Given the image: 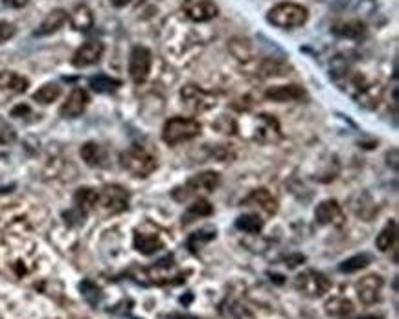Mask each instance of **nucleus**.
<instances>
[{
    "label": "nucleus",
    "mask_w": 399,
    "mask_h": 319,
    "mask_svg": "<svg viewBox=\"0 0 399 319\" xmlns=\"http://www.w3.org/2000/svg\"><path fill=\"white\" fill-rule=\"evenodd\" d=\"M332 34L343 39L359 40L366 35V26L363 21H338L332 26Z\"/></svg>",
    "instance_id": "obj_20"
},
{
    "label": "nucleus",
    "mask_w": 399,
    "mask_h": 319,
    "mask_svg": "<svg viewBox=\"0 0 399 319\" xmlns=\"http://www.w3.org/2000/svg\"><path fill=\"white\" fill-rule=\"evenodd\" d=\"M302 261H305L304 255H296V257L289 259V263H285V264H287V266H289V268H294V266H296V264L302 263Z\"/></svg>",
    "instance_id": "obj_37"
},
{
    "label": "nucleus",
    "mask_w": 399,
    "mask_h": 319,
    "mask_svg": "<svg viewBox=\"0 0 399 319\" xmlns=\"http://www.w3.org/2000/svg\"><path fill=\"white\" fill-rule=\"evenodd\" d=\"M103 213L107 215H118L129 207V193L122 185H105L102 193H98V204Z\"/></svg>",
    "instance_id": "obj_7"
},
{
    "label": "nucleus",
    "mask_w": 399,
    "mask_h": 319,
    "mask_svg": "<svg viewBox=\"0 0 399 319\" xmlns=\"http://www.w3.org/2000/svg\"><path fill=\"white\" fill-rule=\"evenodd\" d=\"M114 8H125L129 6L131 2H135V0H109Z\"/></svg>",
    "instance_id": "obj_38"
},
{
    "label": "nucleus",
    "mask_w": 399,
    "mask_h": 319,
    "mask_svg": "<svg viewBox=\"0 0 399 319\" xmlns=\"http://www.w3.org/2000/svg\"><path fill=\"white\" fill-rule=\"evenodd\" d=\"M81 158H83V162L90 167H100L105 163V151H103V147L100 143H96V141H89V143H85L81 147V151H79Z\"/></svg>",
    "instance_id": "obj_24"
},
{
    "label": "nucleus",
    "mask_w": 399,
    "mask_h": 319,
    "mask_svg": "<svg viewBox=\"0 0 399 319\" xmlns=\"http://www.w3.org/2000/svg\"><path fill=\"white\" fill-rule=\"evenodd\" d=\"M324 308L330 316H335V318H344L354 312V305L346 297H332L330 301H326Z\"/></svg>",
    "instance_id": "obj_31"
},
{
    "label": "nucleus",
    "mask_w": 399,
    "mask_h": 319,
    "mask_svg": "<svg viewBox=\"0 0 399 319\" xmlns=\"http://www.w3.org/2000/svg\"><path fill=\"white\" fill-rule=\"evenodd\" d=\"M17 34V28L8 21H0V45H4L10 39H13Z\"/></svg>",
    "instance_id": "obj_35"
},
{
    "label": "nucleus",
    "mask_w": 399,
    "mask_h": 319,
    "mask_svg": "<svg viewBox=\"0 0 399 319\" xmlns=\"http://www.w3.org/2000/svg\"><path fill=\"white\" fill-rule=\"evenodd\" d=\"M201 134V123L193 118L175 116L169 118L162 127V140L168 145H179L182 141H190Z\"/></svg>",
    "instance_id": "obj_4"
},
{
    "label": "nucleus",
    "mask_w": 399,
    "mask_h": 319,
    "mask_svg": "<svg viewBox=\"0 0 399 319\" xmlns=\"http://www.w3.org/2000/svg\"><path fill=\"white\" fill-rule=\"evenodd\" d=\"M184 13L191 23L203 24L214 21L219 15V8L214 0H186Z\"/></svg>",
    "instance_id": "obj_10"
},
{
    "label": "nucleus",
    "mask_w": 399,
    "mask_h": 319,
    "mask_svg": "<svg viewBox=\"0 0 399 319\" xmlns=\"http://www.w3.org/2000/svg\"><path fill=\"white\" fill-rule=\"evenodd\" d=\"M281 138V129L278 119L270 114H258L254 127V140L259 143H274Z\"/></svg>",
    "instance_id": "obj_13"
},
{
    "label": "nucleus",
    "mask_w": 399,
    "mask_h": 319,
    "mask_svg": "<svg viewBox=\"0 0 399 319\" xmlns=\"http://www.w3.org/2000/svg\"><path fill=\"white\" fill-rule=\"evenodd\" d=\"M315 220L322 226H335L341 228L346 222L344 211L337 200H324L321 202L315 209Z\"/></svg>",
    "instance_id": "obj_14"
},
{
    "label": "nucleus",
    "mask_w": 399,
    "mask_h": 319,
    "mask_svg": "<svg viewBox=\"0 0 399 319\" xmlns=\"http://www.w3.org/2000/svg\"><path fill=\"white\" fill-rule=\"evenodd\" d=\"M79 292H81V297H83L85 301L89 303L90 307H98L100 303H102V290H100V286H96V283L92 281L85 279L81 281V285H79Z\"/></svg>",
    "instance_id": "obj_33"
},
{
    "label": "nucleus",
    "mask_w": 399,
    "mask_h": 319,
    "mask_svg": "<svg viewBox=\"0 0 399 319\" xmlns=\"http://www.w3.org/2000/svg\"><path fill=\"white\" fill-rule=\"evenodd\" d=\"M245 206H254L258 207L259 211H263L265 215H274L278 211V200H276L272 193L269 189H256L252 191L250 195L243 200Z\"/></svg>",
    "instance_id": "obj_18"
},
{
    "label": "nucleus",
    "mask_w": 399,
    "mask_h": 319,
    "mask_svg": "<svg viewBox=\"0 0 399 319\" xmlns=\"http://www.w3.org/2000/svg\"><path fill=\"white\" fill-rule=\"evenodd\" d=\"M68 21H70L76 32H83L85 34V32H89L94 26V13H92V10L87 4H79V6L74 8Z\"/></svg>",
    "instance_id": "obj_21"
},
{
    "label": "nucleus",
    "mask_w": 399,
    "mask_h": 319,
    "mask_svg": "<svg viewBox=\"0 0 399 319\" xmlns=\"http://www.w3.org/2000/svg\"><path fill=\"white\" fill-rule=\"evenodd\" d=\"M90 88L98 92V94H113L116 90L122 86V81L114 78H109L105 73H100V75H94V78H90L89 81Z\"/></svg>",
    "instance_id": "obj_27"
},
{
    "label": "nucleus",
    "mask_w": 399,
    "mask_h": 319,
    "mask_svg": "<svg viewBox=\"0 0 399 319\" xmlns=\"http://www.w3.org/2000/svg\"><path fill=\"white\" fill-rule=\"evenodd\" d=\"M120 165L136 178H147L157 171V156L142 145H133L120 154Z\"/></svg>",
    "instance_id": "obj_2"
},
{
    "label": "nucleus",
    "mask_w": 399,
    "mask_h": 319,
    "mask_svg": "<svg viewBox=\"0 0 399 319\" xmlns=\"http://www.w3.org/2000/svg\"><path fill=\"white\" fill-rule=\"evenodd\" d=\"M103 51H105V46H103L102 40H87L76 50L72 57V64L76 68L94 67V64L102 61Z\"/></svg>",
    "instance_id": "obj_11"
},
{
    "label": "nucleus",
    "mask_w": 399,
    "mask_h": 319,
    "mask_svg": "<svg viewBox=\"0 0 399 319\" xmlns=\"http://www.w3.org/2000/svg\"><path fill=\"white\" fill-rule=\"evenodd\" d=\"M74 204H76V211H79L85 217L98 204V191H94L92 187H81L74 195Z\"/></svg>",
    "instance_id": "obj_23"
},
{
    "label": "nucleus",
    "mask_w": 399,
    "mask_h": 319,
    "mask_svg": "<svg viewBox=\"0 0 399 319\" xmlns=\"http://www.w3.org/2000/svg\"><path fill=\"white\" fill-rule=\"evenodd\" d=\"M169 319H199L195 318V316H188V314H171V316H168Z\"/></svg>",
    "instance_id": "obj_39"
},
{
    "label": "nucleus",
    "mask_w": 399,
    "mask_h": 319,
    "mask_svg": "<svg viewBox=\"0 0 399 319\" xmlns=\"http://www.w3.org/2000/svg\"><path fill=\"white\" fill-rule=\"evenodd\" d=\"M236 228L243 233H250V235H256L259 231L263 230V219H259L258 215L254 213H248V215H241L236 219Z\"/></svg>",
    "instance_id": "obj_30"
},
{
    "label": "nucleus",
    "mask_w": 399,
    "mask_h": 319,
    "mask_svg": "<svg viewBox=\"0 0 399 319\" xmlns=\"http://www.w3.org/2000/svg\"><path fill=\"white\" fill-rule=\"evenodd\" d=\"M265 97L276 103H287V101H300L305 97V90L300 84H280V86H270L265 92Z\"/></svg>",
    "instance_id": "obj_17"
},
{
    "label": "nucleus",
    "mask_w": 399,
    "mask_h": 319,
    "mask_svg": "<svg viewBox=\"0 0 399 319\" xmlns=\"http://www.w3.org/2000/svg\"><path fill=\"white\" fill-rule=\"evenodd\" d=\"M133 246H135L136 252H140L142 255H153V253H157L158 250H162L164 241L162 237H160V233L136 230L135 237H133Z\"/></svg>",
    "instance_id": "obj_16"
},
{
    "label": "nucleus",
    "mask_w": 399,
    "mask_h": 319,
    "mask_svg": "<svg viewBox=\"0 0 399 319\" xmlns=\"http://www.w3.org/2000/svg\"><path fill=\"white\" fill-rule=\"evenodd\" d=\"M30 0H4V6L12 8V10H21V8L28 6Z\"/></svg>",
    "instance_id": "obj_36"
},
{
    "label": "nucleus",
    "mask_w": 399,
    "mask_h": 319,
    "mask_svg": "<svg viewBox=\"0 0 399 319\" xmlns=\"http://www.w3.org/2000/svg\"><path fill=\"white\" fill-rule=\"evenodd\" d=\"M180 101L182 105L190 110V113L203 114L208 113L217 105V95L208 92V90L201 88L197 84H186L180 88Z\"/></svg>",
    "instance_id": "obj_6"
},
{
    "label": "nucleus",
    "mask_w": 399,
    "mask_h": 319,
    "mask_svg": "<svg viewBox=\"0 0 399 319\" xmlns=\"http://www.w3.org/2000/svg\"><path fill=\"white\" fill-rule=\"evenodd\" d=\"M396 241H398V222H396V220H390V222L382 228L381 233L377 235L376 246L379 252H388V250H392Z\"/></svg>",
    "instance_id": "obj_25"
},
{
    "label": "nucleus",
    "mask_w": 399,
    "mask_h": 319,
    "mask_svg": "<svg viewBox=\"0 0 399 319\" xmlns=\"http://www.w3.org/2000/svg\"><path fill=\"white\" fill-rule=\"evenodd\" d=\"M228 50L232 51V56L236 57L237 61L247 62L252 59V45H250V40L243 39V37H234L228 43Z\"/></svg>",
    "instance_id": "obj_29"
},
{
    "label": "nucleus",
    "mask_w": 399,
    "mask_h": 319,
    "mask_svg": "<svg viewBox=\"0 0 399 319\" xmlns=\"http://www.w3.org/2000/svg\"><path fill=\"white\" fill-rule=\"evenodd\" d=\"M30 86V81L17 72H0V106L6 105L13 97L24 94Z\"/></svg>",
    "instance_id": "obj_9"
},
{
    "label": "nucleus",
    "mask_w": 399,
    "mask_h": 319,
    "mask_svg": "<svg viewBox=\"0 0 399 319\" xmlns=\"http://www.w3.org/2000/svg\"><path fill=\"white\" fill-rule=\"evenodd\" d=\"M308 19H310L308 8L296 4V2H280V4L270 8L267 13L269 24L280 29L300 28L308 23Z\"/></svg>",
    "instance_id": "obj_1"
},
{
    "label": "nucleus",
    "mask_w": 399,
    "mask_h": 319,
    "mask_svg": "<svg viewBox=\"0 0 399 319\" xmlns=\"http://www.w3.org/2000/svg\"><path fill=\"white\" fill-rule=\"evenodd\" d=\"M217 237V230L215 228H203V230L191 233L190 239H188V248H190L191 253H199L201 248H204L208 242H212Z\"/></svg>",
    "instance_id": "obj_26"
},
{
    "label": "nucleus",
    "mask_w": 399,
    "mask_h": 319,
    "mask_svg": "<svg viewBox=\"0 0 399 319\" xmlns=\"http://www.w3.org/2000/svg\"><path fill=\"white\" fill-rule=\"evenodd\" d=\"M382 286H385V281H382L381 275L377 274H368L365 277H360L357 281V297L360 299L363 305H374L381 299Z\"/></svg>",
    "instance_id": "obj_12"
},
{
    "label": "nucleus",
    "mask_w": 399,
    "mask_h": 319,
    "mask_svg": "<svg viewBox=\"0 0 399 319\" xmlns=\"http://www.w3.org/2000/svg\"><path fill=\"white\" fill-rule=\"evenodd\" d=\"M153 54L146 46H135L129 56V75L135 84H144L151 73Z\"/></svg>",
    "instance_id": "obj_8"
},
{
    "label": "nucleus",
    "mask_w": 399,
    "mask_h": 319,
    "mask_svg": "<svg viewBox=\"0 0 399 319\" xmlns=\"http://www.w3.org/2000/svg\"><path fill=\"white\" fill-rule=\"evenodd\" d=\"M371 261L374 259H371L370 253H359V255H354V257L346 259L344 263L338 264V272H343V274H355V272H360L366 266H370Z\"/></svg>",
    "instance_id": "obj_28"
},
{
    "label": "nucleus",
    "mask_w": 399,
    "mask_h": 319,
    "mask_svg": "<svg viewBox=\"0 0 399 319\" xmlns=\"http://www.w3.org/2000/svg\"><path fill=\"white\" fill-rule=\"evenodd\" d=\"M294 288H296L302 296L311 297V299H319V297L326 296L332 290V279L326 274H322L319 270H304L294 277Z\"/></svg>",
    "instance_id": "obj_5"
},
{
    "label": "nucleus",
    "mask_w": 399,
    "mask_h": 319,
    "mask_svg": "<svg viewBox=\"0 0 399 319\" xmlns=\"http://www.w3.org/2000/svg\"><path fill=\"white\" fill-rule=\"evenodd\" d=\"M61 86L57 83H46L43 84L37 92L34 94V101L41 103V105H50L54 101L59 99V95H61Z\"/></svg>",
    "instance_id": "obj_32"
},
{
    "label": "nucleus",
    "mask_w": 399,
    "mask_h": 319,
    "mask_svg": "<svg viewBox=\"0 0 399 319\" xmlns=\"http://www.w3.org/2000/svg\"><path fill=\"white\" fill-rule=\"evenodd\" d=\"M212 213H214V207H212V204L206 198H197L193 204H190V207L182 215V226L191 224L193 220L203 219V217H210Z\"/></svg>",
    "instance_id": "obj_22"
},
{
    "label": "nucleus",
    "mask_w": 399,
    "mask_h": 319,
    "mask_svg": "<svg viewBox=\"0 0 399 319\" xmlns=\"http://www.w3.org/2000/svg\"><path fill=\"white\" fill-rule=\"evenodd\" d=\"M13 141H17V130L6 119L0 118V145H12Z\"/></svg>",
    "instance_id": "obj_34"
},
{
    "label": "nucleus",
    "mask_w": 399,
    "mask_h": 319,
    "mask_svg": "<svg viewBox=\"0 0 399 319\" xmlns=\"http://www.w3.org/2000/svg\"><path fill=\"white\" fill-rule=\"evenodd\" d=\"M68 21V13L65 10H52L48 15L45 17V21L37 26V29L34 32V37H48V35L56 34L59 29L65 26V23Z\"/></svg>",
    "instance_id": "obj_19"
},
{
    "label": "nucleus",
    "mask_w": 399,
    "mask_h": 319,
    "mask_svg": "<svg viewBox=\"0 0 399 319\" xmlns=\"http://www.w3.org/2000/svg\"><path fill=\"white\" fill-rule=\"evenodd\" d=\"M89 94H87V90L83 88H74L70 94H68L67 101L61 105V116L63 118H79L81 114L87 110V106H89Z\"/></svg>",
    "instance_id": "obj_15"
},
{
    "label": "nucleus",
    "mask_w": 399,
    "mask_h": 319,
    "mask_svg": "<svg viewBox=\"0 0 399 319\" xmlns=\"http://www.w3.org/2000/svg\"><path fill=\"white\" fill-rule=\"evenodd\" d=\"M221 184V176L214 171H206V173H201L190 178L184 185H180L177 189L171 193L173 200L177 202H186L190 198H201L203 195H208V193H214Z\"/></svg>",
    "instance_id": "obj_3"
},
{
    "label": "nucleus",
    "mask_w": 399,
    "mask_h": 319,
    "mask_svg": "<svg viewBox=\"0 0 399 319\" xmlns=\"http://www.w3.org/2000/svg\"><path fill=\"white\" fill-rule=\"evenodd\" d=\"M133 319H138V318H133Z\"/></svg>",
    "instance_id": "obj_40"
}]
</instances>
